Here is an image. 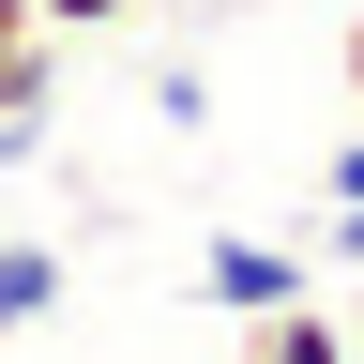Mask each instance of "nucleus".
<instances>
[{"label": "nucleus", "mask_w": 364, "mask_h": 364, "mask_svg": "<svg viewBox=\"0 0 364 364\" xmlns=\"http://www.w3.org/2000/svg\"><path fill=\"white\" fill-rule=\"evenodd\" d=\"M349 107H364V16H349Z\"/></svg>", "instance_id": "nucleus-8"}, {"label": "nucleus", "mask_w": 364, "mask_h": 364, "mask_svg": "<svg viewBox=\"0 0 364 364\" xmlns=\"http://www.w3.org/2000/svg\"><path fill=\"white\" fill-rule=\"evenodd\" d=\"M198 289H213L228 318H273V304H304V258H289V243H213Z\"/></svg>", "instance_id": "nucleus-1"}, {"label": "nucleus", "mask_w": 364, "mask_h": 364, "mask_svg": "<svg viewBox=\"0 0 364 364\" xmlns=\"http://www.w3.org/2000/svg\"><path fill=\"white\" fill-rule=\"evenodd\" d=\"M258 364H349V334H334L318 304H273V318H258Z\"/></svg>", "instance_id": "nucleus-4"}, {"label": "nucleus", "mask_w": 364, "mask_h": 364, "mask_svg": "<svg viewBox=\"0 0 364 364\" xmlns=\"http://www.w3.org/2000/svg\"><path fill=\"white\" fill-rule=\"evenodd\" d=\"M152 122H213V76L198 61H152Z\"/></svg>", "instance_id": "nucleus-5"}, {"label": "nucleus", "mask_w": 364, "mask_h": 364, "mask_svg": "<svg viewBox=\"0 0 364 364\" xmlns=\"http://www.w3.org/2000/svg\"><path fill=\"white\" fill-rule=\"evenodd\" d=\"M46 31H122V0H31Z\"/></svg>", "instance_id": "nucleus-6"}, {"label": "nucleus", "mask_w": 364, "mask_h": 364, "mask_svg": "<svg viewBox=\"0 0 364 364\" xmlns=\"http://www.w3.org/2000/svg\"><path fill=\"white\" fill-rule=\"evenodd\" d=\"M334 258H349V273H364V198H334Z\"/></svg>", "instance_id": "nucleus-7"}, {"label": "nucleus", "mask_w": 364, "mask_h": 364, "mask_svg": "<svg viewBox=\"0 0 364 364\" xmlns=\"http://www.w3.org/2000/svg\"><path fill=\"white\" fill-rule=\"evenodd\" d=\"M46 76H61V61H46V16L0 0V122H46Z\"/></svg>", "instance_id": "nucleus-2"}, {"label": "nucleus", "mask_w": 364, "mask_h": 364, "mask_svg": "<svg viewBox=\"0 0 364 364\" xmlns=\"http://www.w3.org/2000/svg\"><path fill=\"white\" fill-rule=\"evenodd\" d=\"M46 304H61V258H46V243H0V334H31Z\"/></svg>", "instance_id": "nucleus-3"}]
</instances>
